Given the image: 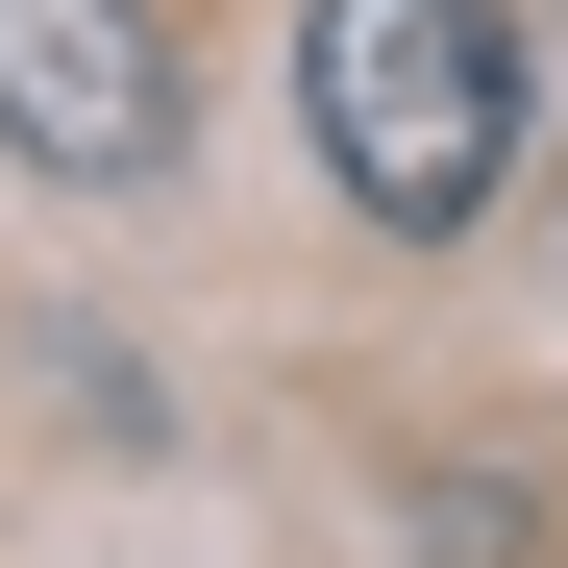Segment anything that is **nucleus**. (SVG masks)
I'll return each instance as SVG.
<instances>
[{
  "instance_id": "1",
  "label": "nucleus",
  "mask_w": 568,
  "mask_h": 568,
  "mask_svg": "<svg viewBox=\"0 0 568 568\" xmlns=\"http://www.w3.org/2000/svg\"><path fill=\"white\" fill-rule=\"evenodd\" d=\"M297 100H322V173L371 223H495V173H519V26L495 0H322Z\"/></svg>"
},
{
  "instance_id": "2",
  "label": "nucleus",
  "mask_w": 568,
  "mask_h": 568,
  "mask_svg": "<svg viewBox=\"0 0 568 568\" xmlns=\"http://www.w3.org/2000/svg\"><path fill=\"white\" fill-rule=\"evenodd\" d=\"M0 149L74 173V199L173 173V50H149V0H0Z\"/></svg>"
}]
</instances>
